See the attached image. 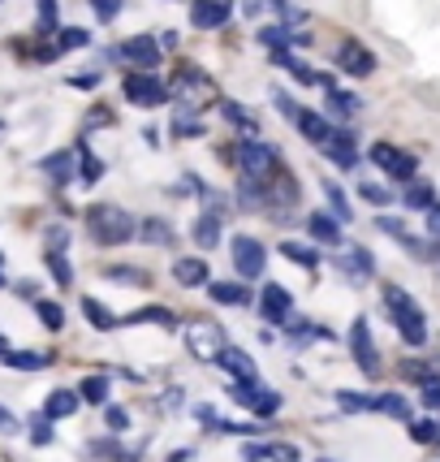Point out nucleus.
<instances>
[{
    "label": "nucleus",
    "instance_id": "obj_55",
    "mask_svg": "<svg viewBox=\"0 0 440 462\" xmlns=\"http://www.w3.org/2000/svg\"><path fill=\"white\" fill-rule=\"evenodd\" d=\"M0 432H18V419H13L4 406H0Z\"/></svg>",
    "mask_w": 440,
    "mask_h": 462
},
{
    "label": "nucleus",
    "instance_id": "obj_48",
    "mask_svg": "<svg viewBox=\"0 0 440 462\" xmlns=\"http://www.w3.org/2000/svg\"><path fill=\"white\" fill-rule=\"evenodd\" d=\"M173 134H181V138H190V134H204V121H190V117H177V121H173Z\"/></svg>",
    "mask_w": 440,
    "mask_h": 462
},
{
    "label": "nucleus",
    "instance_id": "obj_15",
    "mask_svg": "<svg viewBox=\"0 0 440 462\" xmlns=\"http://www.w3.org/2000/svg\"><path fill=\"white\" fill-rule=\"evenodd\" d=\"M173 281L181 290H199L212 281V268H207V255H186V260H173Z\"/></svg>",
    "mask_w": 440,
    "mask_h": 462
},
{
    "label": "nucleus",
    "instance_id": "obj_56",
    "mask_svg": "<svg viewBox=\"0 0 440 462\" xmlns=\"http://www.w3.org/2000/svg\"><path fill=\"white\" fill-rule=\"evenodd\" d=\"M195 415H199V424H220V419H216V411H212V406H199V411H195Z\"/></svg>",
    "mask_w": 440,
    "mask_h": 462
},
{
    "label": "nucleus",
    "instance_id": "obj_29",
    "mask_svg": "<svg viewBox=\"0 0 440 462\" xmlns=\"http://www.w3.org/2000/svg\"><path fill=\"white\" fill-rule=\"evenodd\" d=\"M402 203H406L410 212H428V208L436 203V191H432V182H410L406 195H402Z\"/></svg>",
    "mask_w": 440,
    "mask_h": 462
},
{
    "label": "nucleus",
    "instance_id": "obj_1",
    "mask_svg": "<svg viewBox=\"0 0 440 462\" xmlns=\"http://www.w3.org/2000/svg\"><path fill=\"white\" fill-rule=\"evenodd\" d=\"M380 298H384V307H389L393 329L402 333V341H410V346H423V341H428V320H423L419 302H414L402 286H384Z\"/></svg>",
    "mask_w": 440,
    "mask_h": 462
},
{
    "label": "nucleus",
    "instance_id": "obj_11",
    "mask_svg": "<svg viewBox=\"0 0 440 462\" xmlns=\"http://www.w3.org/2000/svg\"><path fill=\"white\" fill-rule=\"evenodd\" d=\"M337 66H341V74H350V78H367L375 69V52L367 43H359V39H345L337 48Z\"/></svg>",
    "mask_w": 440,
    "mask_h": 462
},
{
    "label": "nucleus",
    "instance_id": "obj_17",
    "mask_svg": "<svg viewBox=\"0 0 440 462\" xmlns=\"http://www.w3.org/2000/svg\"><path fill=\"white\" fill-rule=\"evenodd\" d=\"M320 152H324V156H328V161H333L337 168H354V165H359L354 138H350V134H341V130H333V138H328V143H324Z\"/></svg>",
    "mask_w": 440,
    "mask_h": 462
},
{
    "label": "nucleus",
    "instance_id": "obj_59",
    "mask_svg": "<svg viewBox=\"0 0 440 462\" xmlns=\"http://www.w3.org/2000/svg\"><path fill=\"white\" fill-rule=\"evenodd\" d=\"M320 462H333V458H320Z\"/></svg>",
    "mask_w": 440,
    "mask_h": 462
},
{
    "label": "nucleus",
    "instance_id": "obj_32",
    "mask_svg": "<svg viewBox=\"0 0 440 462\" xmlns=\"http://www.w3.org/2000/svg\"><path fill=\"white\" fill-rule=\"evenodd\" d=\"M281 255H285L289 264H303V268L320 264V251H315V247H306V242H294V238H289V242H281Z\"/></svg>",
    "mask_w": 440,
    "mask_h": 462
},
{
    "label": "nucleus",
    "instance_id": "obj_50",
    "mask_svg": "<svg viewBox=\"0 0 440 462\" xmlns=\"http://www.w3.org/2000/svg\"><path fill=\"white\" fill-rule=\"evenodd\" d=\"M272 458H276V462H298L303 454H298L294 445H272Z\"/></svg>",
    "mask_w": 440,
    "mask_h": 462
},
{
    "label": "nucleus",
    "instance_id": "obj_24",
    "mask_svg": "<svg viewBox=\"0 0 440 462\" xmlns=\"http://www.w3.org/2000/svg\"><path fill=\"white\" fill-rule=\"evenodd\" d=\"M216 364L225 367L229 376H246V380H251V376H259L255 364H251V355H242V350H234V346H225V350L216 355Z\"/></svg>",
    "mask_w": 440,
    "mask_h": 462
},
{
    "label": "nucleus",
    "instance_id": "obj_41",
    "mask_svg": "<svg viewBox=\"0 0 440 462\" xmlns=\"http://www.w3.org/2000/svg\"><path fill=\"white\" fill-rule=\"evenodd\" d=\"M48 441H52V419L39 411L31 419V445H48Z\"/></svg>",
    "mask_w": 440,
    "mask_h": 462
},
{
    "label": "nucleus",
    "instance_id": "obj_25",
    "mask_svg": "<svg viewBox=\"0 0 440 462\" xmlns=\"http://www.w3.org/2000/svg\"><path fill=\"white\" fill-rule=\"evenodd\" d=\"M4 364L18 367V372H43V367H52V355H43V350H9Z\"/></svg>",
    "mask_w": 440,
    "mask_h": 462
},
{
    "label": "nucleus",
    "instance_id": "obj_33",
    "mask_svg": "<svg viewBox=\"0 0 440 462\" xmlns=\"http://www.w3.org/2000/svg\"><path fill=\"white\" fill-rule=\"evenodd\" d=\"M43 173H48L57 186L73 182V156H69V152H57V156H48V161H43Z\"/></svg>",
    "mask_w": 440,
    "mask_h": 462
},
{
    "label": "nucleus",
    "instance_id": "obj_28",
    "mask_svg": "<svg viewBox=\"0 0 440 462\" xmlns=\"http://www.w3.org/2000/svg\"><path fill=\"white\" fill-rule=\"evenodd\" d=\"M259 43L268 48V52H276V48H298V43H311L306 35H289L285 27H264L259 31Z\"/></svg>",
    "mask_w": 440,
    "mask_h": 462
},
{
    "label": "nucleus",
    "instance_id": "obj_21",
    "mask_svg": "<svg viewBox=\"0 0 440 462\" xmlns=\"http://www.w3.org/2000/svg\"><path fill=\"white\" fill-rule=\"evenodd\" d=\"M190 233H195V247L199 251H216L220 247V212H204Z\"/></svg>",
    "mask_w": 440,
    "mask_h": 462
},
{
    "label": "nucleus",
    "instance_id": "obj_42",
    "mask_svg": "<svg viewBox=\"0 0 440 462\" xmlns=\"http://www.w3.org/2000/svg\"><path fill=\"white\" fill-rule=\"evenodd\" d=\"M104 177V161H96L87 147H82V186H91V182H100Z\"/></svg>",
    "mask_w": 440,
    "mask_h": 462
},
{
    "label": "nucleus",
    "instance_id": "obj_51",
    "mask_svg": "<svg viewBox=\"0 0 440 462\" xmlns=\"http://www.w3.org/2000/svg\"><path fill=\"white\" fill-rule=\"evenodd\" d=\"M66 242H69V233L61 230V225H52V230H48V251H61Z\"/></svg>",
    "mask_w": 440,
    "mask_h": 462
},
{
    "label": "nucleus",
    "instance_id": "obj_27",
    "mask_svg": "<svg viewBox=\"0 0 440 462\" xmlns=\"http://www.w3.org/2000/svg\"><path fill=\"white\" fill-rule=\"evenodd\" d=\"M372 411L389 415V419H402V424H410V402H406L402 394H380V397H372Z\"/></svg>",
    "mask_w": 440,
    "mask_h": 462
},
{
    "label": "nucleus",
    "instance_id": "obj_12",
    "mask_svg": "<svg viewBox=\"0 0 440 462\" xmlns=\"http://www.w3.org/2000/svg\"><path fill=\"white\" fill-rule=\"evenodd\" d=\"M259 311H264V320H272V325H289L294 320V298H289L285 286L268 281L264 294H259Z\"/></svg>",
    "mask_w": 440,
    "mask_h": 462
},
{
    "label": "nucleus",
    "instance_id": "obj_44",
    "mask_svg": "<svg viewBox=\"0 0 440 462\" xmlns=\"http://www.w3.org/2000/svg\"><path fill=\"white\" fill-rule=\"evenodd\" d=\"M104 277H108V281H126V286H143V281H147L138 268H108Z\"/></svg>",
    "mask_w": 440,
    "mask_h": 462
},
{
    "label": "nucleus",
    "instance_id": "obj_38",
    "mask_svg": "<svg viewBox=\"0 0 440 462\" xmlns=\"http://www.w3.org/2000/svg\"><path fill=\"white\" fill-rule=\"evenodd\" d=\"M87 43H91V31H82V27H66V31L57 35V48H61V52L87 48Z\"/></svg>",
    "mask_w": 440,
    "mask_h": 462
},
{
    "label": "nucleus",
    "instance_id": "obj_43",
    "mask_svg": "<svg viewBox=\"0 0 440 462\" xmlns=\"http://www.w3.org/2000/svg\"><path fill=\"white\" fill-rule=\"evenodd\" d=\"M419 402H423L428 411H440V376L423 380V394H419Z\"/></svg>",
    "mask_w": 440,
    "mask_h": 462
},
{
    "label": "nucleus",
    "instance_id": "obj_47",
    "mask_svg": "<svg viewBox=\"0 0 440 462\" xmlns=\"http://www.w3.org/2000/svg\"><path fill=\"white\" fill-rule=\"evenodd\" d=\"M272 445H242V462H268Z\"/></svg>",
    "mask_w": 440,
    "mask_h": 462
},
{
    "label": "nucleus",
    "instance_id": "obj_19",
    "mask_svg": "<svg viewBox=\"0 0 440 462\" xmlns=\"http://www.w3.org/2000/svg\"><path fill=\"white\" fill-rule=\"evenodd\" d=\"M78 402H82V394L78 389H52L48 394V402H43V415L57 424V419H69L73 411H78Z\"/></svg>",
    "mask_w": 440,
    "mask_h": 462
},
{
    "label": "nucleus",
    "instance_id": "obj_46",
    "mask_svg": "<svg viewBox=\"0 0 440 462\" xmlns=\"http://www.w3.org/2000/svg\"><path fill=\"white\" fill-rule=\"evenodd\" d=\"M104 419H108V428H112V432L130 428V411H126V406H108V415H104Z\"/></svg>",
    "mask_w": 440,
    "mask_h": 462
},
{
    "label": "nucleus",
    "instance_id": "obj_4",
    "mask_svg": "<svg viewBox=\"0 0 440 462\" xmlns=\"http://www.w3.org/2000/svg\"><path fill=\"white\" fill-rule=\"evenodd\" d=\"M121 91H126L130 104H143V108H156V104H165V99H169L165 78H156L151 69H135V74L121 82Z\"/></svg>",
    "mask_w": 440,
    "mask_h": 462
},
{
    "label": "nucleus",
    "instance_id": "obj_35",
    "mask_svg": "<svg viewBox=\"0 0 440 462\" xmlns=\"http://www.w3.org/2000/svg\"><path fill=\"white\" fill-rule=\"evenodd\" d=\"M35 311H39V325H43V329H52V333L66 329V307H61V302H48V298H43Z\"/></svg>",
    "mask_w": 440,
    "mask_h": 462
},
{
    "label": "nucleus",
    "instance_id": "obj_22",
    "mask_svg": "<svg viewBox=\"0 0 440 462\" xmlns=\"http://www.w3.org/2000/svg\"><path fill=\"white\" fill-rule=\"evenodd\" d=\"M324 104H328V113H333V117H341V121L359 117V108H363V99L354 96V91H341V87H328Z\"/></svg>",
    "mask_w": 440,
    "mask_h": 462
},
{
    "label": "nucleus",
    "instance_id": "obj_30",
    "mask_svg": "<svg viewBox=\"0 0 440 462\" xmlns=\"http://www.w3.org/2000/svg\"><path fill=\"white\" fill-rule=\"evenodd\" d=\"M138 233H143L151 247H173V238H177L173 225H169V221H160V216H147V221L138 225Z\"/></svg>",
    "mask_w": 440,
    "mask_h": 462
},
{
    "label": "nucleus",
    "instance_id": "obj_7",
    "mask_svg": "<svg viewBox=\"0 0 440 462\" xmlns=\"http://www.w3.org/2000/svg\"><path fill=\"white\" fill-rule=\"evenodd\" d=\"M237 168L246 177H272L276 152H272L268 143H259V138H246V143H237Z\"/></svg>",
    "mask_w": 440,
    "mask_h": 462
},
{
    "label": "nucleus",
    "instance_id": "obj_36",
    "mask_svg": "<svg viewBox=\"0 0 440 462\" xmlns=\"http://www.w3.org/2000/svg\"><path fill=\"white\" fill-rule=\"evenodd\" d=\"M78 394H82V402L104 406V402H108V376H87V380L78 385Z\"/></svg>",
    "mask_w": 440,
    "mask_h": 462
},
{
    "label": "nucleus",
    "instance_id": "obj_45",
    "mask_svg": "<svg viewBox=\"0 0 440 462\" xmlns=\"http://www.w3.org/2000/svg\"><path fill=\"white\" fill-rule=\"evenodd\" d=\"M91 9H96V18H100V22H117L121 0H91Z\"/></svg>",
    "mask_w": 440,
    "mask_h": 462
},
{
    "label": "nucleus",
    "instance_id": "obj_58",
    "mask_svg": "<svg viewBox=\"0 0 440 462\" xmlns=\"http://www.w3.org/2000/svg\"><path fill=\"white\" fill-rule=\"evenodd\" d=\"M4 355H9V346H4V337H0V359H4Z\"/></svg>",
    "mask_w": 440,
    "mask_h": 462
},
{
    "label": "nucleus",
    "instance_id": "obj_40",
    "mask_svg": "<svg viewBox=\"0 0 440 462\" xmlns=\"http://www.w3.org/2000/svg\"><path fill=\"white\" fill-rule=\"evenodd\" d=\"M359 191H363V199L375 203V208H389V203H393V191H389V186H380V182H363Z\"/></svg>",
    "mask_w": 440,
    "mask_h": 462
},
{
    "label": "nucleus",
    "instance_id": "obj_54",
    "mask_svg": "<svg viewBox=\"0 0 440 462\" xmlns=\"http://www.w3.org/2000/svg\"><path fill=\"white\" fill-rule=\"evenodd\" d=\"M69 82H73V87H82V91H91V87H96L100 78H96V74H73Z\"/></svg>",
    "mask_w": 440,
    "mask_h": 462
},
{
    "label": "nucleus",
    "instance_id": "obj_6",
    "mask_svg": "<svg viewBox=\"0 0 440 462\" xmlns=\"http://www.w3.org/2000/svg\"><path fill=\"white\" fill-rule=\"evenodd\" d=\"M375 225L389 233V238H398L414 260H440V238H414V233H410L398 216H375Z\"/></svg>",
    "mask_w": 440,
    "mask_h": 462
},
{
    "label": "nucleus",
    "instance_id": "obj_26",
    "mask_svg": "<svg viewBox=\"0 0 440 462\" xmlns=\"http://www.w3.org/2000/svg\"><path fill=\"white\" fill-rule=\"evenodd\" d=\"M320 191H324V199H328V208H333V216H337L341 225H350V221H354V212H350V199H345V191H341L337 182H328V177L320 182Z\"/></svg>",
    "mask_w": 440,
    "mask_h": 462
},
{
    "label": "nucleus",
    "instance_id": "obj_49",
    "mask_svg": "<svg viewBox=\"0 0 440 462\" xmlns=\"http://www.w3.org/2000/svg\"><path fill=\"white\" fill-rule=\"evenodd\" d=\"M39 27H57V0H39Z\"/></svg>",
    "mask_w": 440,
    "mask_h": 462
},
{
    "label": "nucleus",
    "instance_id": "obj_9",
    "mask_svg": "<svg viewBox=\"0 0 440 462\" xmlns=\"http://www.w3.org/2000/svg\"><path fill=\"white\" fill-rule=\"evenodd\" d=\"M350 350H354V364L363 376H375L380 372V355H375V341H372V325H367V316H359L354 325H350Z\"/></svg>",
    "mask_w": 440,
    "mask_h": 462
},
{
    "label": "nucleus",
    "instance_id": "obj_39",
    "mask_svg": "<svg viewBox=\"0 0 440 462\" xmlns=\"http://www.w3.org/2000/svg\"><path fill=\"white\" fill-rule=\"evenodd\" d=\"M337 406H341V411H350V415H359V411H372V397L354 394V389H341V394H337Z\"/></svg>",
    "mask_w": 440,
    "mask_h": 462
},
{
    "label": "nucleus",
    "instance_id": "obj_37",
    "mask_svg": "<svg viewBox=\"0 0 440 462\" xmlns=\"http://www.w3.org/2000/svg\"><path fill=\"white\" fill-rule=\"evenodd\" d=\"M43 260H48V272L57 277V286H73V268L61 251H43Z\"/></svg>",
    "mask_w": 440,
    "mask_h": 462
},
{
    "label": "nucleus",
    "instance_id": "obj_53",
    "mask_svg": "<svg viewBox=\"0 0 440 462\" xmlns=\"http://www.w3.org/2000/svg\"><path fill=\"white\" fill-rule=\"evenodd\" d=\"M225 117H229V121H242V126H251L246 108H237V104H225Z\"/></svg>",
    "mask_w": 440,
    "mask_h": 462
},
{
    "label": "nucleus",
    "instance_id": "obj_14",
    "mask_svg": "<svg viewBox=\"0 0 440 462\" xmlns=\"http://www.w3.org/2000/svg\"><path fill=\"white\" fill-rule=\"evenodd\" d=\"M229 18H234L229 0H195L190 4V27H199V31H220Z\"/></svg>",
    "mask_w": 440,
    "mask_h": 462
},
{
    "label": "nucleus",
    "instance_id": "obj_13",
    "mask_svg": "<svg viewBox=\"0 0 440 462\" xmlns=\"http://www.w3.org/2000/svg\"><path fill=\"white\" fill-rule=\"evenodd\" d=\"M337 268H341V277H350L354 286H363V281L375 277V260L367 247H345V251H337Z\"/></svg>",
    "mask_w": 440,
    "mask_h": 462
},
{
    "label": "nucleus",
    "instance_id": "obj_3",
    "mask_svg": "<svg viewBox=\"0 0 440 462\" xmlns=\"http://www.w3.org/2000/svg\"><path fill=\"white\" fill-rule=\"evenodd\" d=\"M229 260H234L237 281H259V277H264V268H268V251H264V242H259V238L237 233L234 242H229Z\"/></svg>",
    "mask_w": 440,
    "mask_h": 462
},
{
    "label": "nucleus",
    "instance_id": "obj_57",
    "mask_svg": "<svg viewBox=\"0 0 440 462\" xmlns=\"http://www.w3.org/2000/svg\"><path fill=\"white\" fill-rule=\"evenodd\" d=\"M186 458H190V450H177V454H173L169 462H186Z\"/></svg>",
    "mask_w": 440,
    "mask_h": 462
},
{
    "label": "nucleus",
    "instance_id": "obj_34",
    "mask_svg": "<svg viewBox=\"0 0 440 462\" xmlns=\"http://www.w3.org/2000/svg\"><path fill=\"white\" fill-rule=\"evenodd\" d=\"M410 441H419V445H436L440 441V419H410Z\"/></svg>",
    "mask_w": 440,
    "mask_h": 462
},
{
    "label": "nucleus",
    "instance_id": "obj_20",
    "mask_svg": "<svg viewBox=\"0 0 440 462\" xmlns=\"http://www.w3.org/2000/svg\"><path fill=\"white\" fill-rule=\"evenodd\" d=\"M207 298L220 302V307H246L251 302V290L237 286V281H207Z\"/></svg>",
    "mask_w": 440,
    "mask_h": 462
},
{
    "label": "nucleus",
    "instance_id": "obj_5",
    "mask_svg": "<svg viewBox=\"0 0 440 462\" xmlns=\"http://www.w3.org/2000/svg\"><path fill=\"white\" fill-rule=\"evenodd\" d=\"M367 161H372L384 177H393V182H410V177H414V156L402 152L398 143H375L372 152H367Z\"/></svg>",
    "mask_w": 440,
    "mask_h": 462
},
{
    "label": "nucleus",
    "instance_id": "obj_18",
    "mask_svg": "<svg viewBox=\"0 0 440 462\" xmlns=\"http://www.w3.org/2000/svg\"><path fill=\"white\" fill-rule=\"evenodd\" d=\"M294 126L306 134V143H315V147H324L328 138H333V126L320 117V113H311V108H298V117H294Z\"/></svg>",
    "mask_w": 440,
    "mask_h": 462
},
{
    "label": "nucleus",
    "instance_id": "obj_2",
    "mask_svg": "<svg viewBox=\"0 0 440 462\" xmlns=\"http://www.w3.org/2000/svg\"><path fill=\"white\" fill-rule=\"evenodd\" d=\"M87 230H91V238H96L100 247H121V242H130L138 233V225L130 212H121V208H112V203H100V208L87 212Z\"/></svg>",
    "mask_w": 440,
    "mask_h": 462
},
{
    "label": "nucleus",
    "instance_id": "obj_31",
    "mask_svg": "<svg viewBox=\"0 0 440 462\" xmlns=\"http://www.w3.org/2000/svg\"><path fill=\"white\" fill-rule=\"evenodd\" d=\"M82 316H87V320H91L100 333H108V329H117V325H121V320H117V316L104 307L100 298H82Z\"/></svg>",
    "mask_w": 440,
    "mask_h": 462
},
{
    "label": "nucleus",
    "instance_id": "obj_10",
    "mask_svg": "<svg viewBox=\"0 0 440 462\" xmlns=\"http://www.w3.org/2000/svg\"><path fill=\"white\" fill-rule=\"evenodd\" d=\"M186 346H190L195 359H216L229 341H225V329H220V325L204 320V325H190V329H186Z\"/></svg>",
    "mask_w": 440,
    "mask_h": 462
},
{
    "label": "nucleus",
    "instance_id": "obj_16",
    "mask_svg": "<svg viewBox=\"0 0 440 462\" xmlns=\"http://www.w3.org/2000/svg\"><path fill=\"white\" fill-rule=\"evenodd\" d=\"M306 233L324 247H341V221L333 212H306Z\"/></svg>",
    "mask_w": 440,
    "mask_h": 462
},
{
    "label": "nucleus",
    "instance_id": "obj_23",
    "mask_svg": "<svg viewBox=\"0 0 440 462\" xmlns=\"http://www.w3.org/2000/svg\"><path fill=\"white\" fill-rule=\"evenodd\" d=\"M121 325H160V329H177V316H173L169 307H143V311H130Z\"/></svg>",
    "mask_w": 440,
    "mask_h": 462
},
{
    "label": "nucleus",
    "instance_id": "obj_52",
    "mask_svg": "<svg viewBox=\"0 0 440 462\" xmlns=\"http://www.w3.org/2000/svg\"><path fill=\"white\" fill-rule=\"evenodd\" d=\"M428 233H432V238H440V203H432V208H428Z\"/></svg>",
    "mask_w": 440,
    "mask_h": 462
},
{
    "label": "nucleus",
    "instance_id": "obj_8",
    "mask_svg": "<svg viewBox=\"0 0 440 462\" xmlns=\"http://www.w3.org/2000/svg\"><path fill=\"white\" fill-rule=\"evenodd\" d=\"M117 57L135 69H156L160 66V57H165V43L151 39V35H135V39H126V43L117 48Z\"/></svg>",
    "mask_w": 440,
    "mask_h": 462
}]
</instances>
